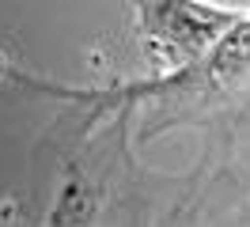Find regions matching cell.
I'll list each match as a JSON object with an SVG mask.
<instances>
[{"mask_svg": "<svg viewBox=\"0 0 250 227\" xmlns=\"http://www.w3.org/2000/svg\"><path fill=\"white\" fill-rule=\"evenodd\" d=\"M144 23L178 57H197L212 38L231 30L235 23H243V15L220 12V8H208V4H197V0H148L144 4Z\"/></svg>", "mask_w": 250, "mask_h": 227, "instance_id": "6da1fadb", "label": "cell"}]
</instances>
